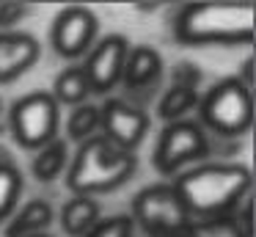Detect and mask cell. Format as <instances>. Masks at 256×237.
Returning <instances> with one entry per match:
<instances>
[{
	"label": "cell",
	"mask_w": 256,
	"mask_h": 237,
	"mask_svg": "<svg viewBox=\"0 0 256 237\" xmlns=\"http://www.w3.org/2000/svg\"><path fill=\"white\" fill-rule=\"evenodd\" d=\"M256 31L254 3H196L176 17V33L184 44H250Z\"/></svg>",
	"instance_id": "obj_1"
},
{
	"label": "cell",
	"mask_w": 256,
	"mask_h": 237,
	"mask_svg": "<svg viewBox=\"0 0 256 237\" xmlns=\"http://www.w3.org/2000/svg\"><path fill=\"white\" fill-rule=\"evenodd\" d=\"M50 94L56 102L72 105V108L74 105H83V99L91 94V86H88V77H86L83 66H69V69H64L56 77Z\"/></svg>",
	"instance_id": "obj_15"
},
{
	"label": "cell",
	"mask_w": 256,
	"mask_h": 237,
	"mask_svg": "<svg viewBox=\"0 0 256 237\" xmlns=\"http://www.w3.org/2000/svg\"><path fill=\"white\" fill-rule=\"evenodd\" d=\"M100 220V204L88 196H74L61 209V226L69 237H86Z\"/></svg>",
	"instance_id": "obj_13"
},
{
	"label": "cell",
	"mask_w": 256,
	"mask_h": 237,
	"mask_svg": "<svg viewBox=\"0 0 256 237\" xmlns=\"http://www.w3.org/2000/svg\"><path fill=\"white\" fill-rule=\"evenodd\" d=\"M8 127L20 146L42 149L58 138V102L50 91H30L12 105Z\"/></svg>",
	"instance_id": "obj_5"
},
{
	"label": "cell",
	"mask_w": 256,
	"mask_h": 237,
	"mask_svg": "<svg viewBox=\"0 0 256 237\" xmlns=\"http://www.w3.org/2000/svg\"><path fill=\"white\" fill-rule=\"evenodd\" d=\"M100 127V108L94 105H74L72 113H69V121H66V132L72 141H88L94 138V130Z\"/></svg>",
	"instance_id": "obj_19"
},
{
	"label": "cell",
	"mask_w": 256,
	"mask_h": 237,
	"mask_svg": "<svg viewBox=\"0 0 256 237\" xmlns=\"http://www.w3.org/2000/svg\"><path fill=\"white\" fill-rule=\"evenodd\" d=\"M20 193H22V174L14 165L0 163V223L12 215Z\"/></svg>",
	"instance_id": "obj_20"
},
{
	"label": "cell",
	"mask_w": 256,
	"mask_h": 237,
	"mask_svg": "<svg viewBox=\"0 0 256 237\" xmlns=\"http://www.w3.org/2000/svg\"><path fill=\"white\" fill-rule=\"evenodd\" d=\"M184 237H250V234L240 218L215 215V218H204V220H190L188 229H184Z\"/></svg>",
	"instance_id": "obj_16"
},
{
	"label": "cell",
	"mask_w": 256,
	"mask_h": 237,
	"mask_svg": "<svg viewBox=\"0 0 256 237\" xmlns=\"http://www.w3.org/2000/svg\"><path fill=\"white\" fill-rule=\"evenodd\" d=\"M96 36V17L86 6H66L64 11H58L52 20V47L64 58H78L91 47Z\"/></svg>",
	"instance_id": "obj_8"
},
{
	"label": "cell",
	"mask_w": 256,
	"mask_h": 237,
	"mask_svg": "<svg viewBox=\"0 0 256 237\" xmlns=\"http://www.w3.org/2000/svg\"><path fill=\"white\" fill-rule=\"evenodd\" d=\"M138 168V157L132 152L116 149L105 135H94L80 143L74 163L69 168V190L74 196L105 193L124 185Z\"/></svg>",
	"instance_id": "obj_3"
},
{
	"label": "cell",
	"mask_w": 256,
	"mask_h": 237,
	"mask_svg": "<svg viewBox=\"0 0 256 237\" xmlns=\"http://www.w3.org/2000/svg\"><path fill=\"white\" fill-rule=\"evenodd\" d=\"M196 105H198L196 88H190V86H174L171 91L162 94L160 105H157V113H160L162 119L171 124V121H182V116L190 113Z\"/></svg>",
	"instance_id": "obj_18"
},
{
	"label": "cell",
	"mask_w": 256,
	"mask_h": 237,
	"mask_svg": "<svg viewBox=\"0 0 256 237\" xmlns=\"http://www.w3.org/2000/svg\"><path fill=\"white\" fill-rule=\"evenodd\" d=\"M100 127L116 149L132 152L149 130V116L122 99H108L105 108L100 110Z\"/></svg>",
	"instance_id": "obj_9"
},
{
	"label": "cell",
	"mask_w": 256,
	"mask_h": 237,
	"mask_svg": "<svg viewBox=\"0 0 256 237\" xmlns=\"http://www.w3.org/2000/svg\"><path fill=\"white\" fill-rule=\"evenodd\" d=\"M174 190L190 218L193 215L215 218L250 190V171L237 163L198 165L179 176L174 182Z\"/></svg>",
	"instance_id": "obj_2"
},
{
	"label": "cell",
	"mask_w": 256,
	"mask_h": 237,
	"mask_svg": "<svg viewBox=\"0 0 256 237\" xmlns=\"http://www.w3.org/2000/svg\"><path fill=\"white\" fill-rule=\"evenodd\" d=\"M201 119L218 135H242L254 124V94L240 77H223L206 91L201 102Z\"/></svg>",
	"instance_id": "obj_4"
},
{
	"label": "cell",
	"mask_w": 256,
	"mask_h": 237,
	"mask_svg": "<svg viewBox=\"0 0 256 237\" xmlns=\"http://www.w3.org/2000/svg\"><path fill=\"white\" fill-rule=\"evenodd\" d=\"M50 223H52V207L44 198H34V201L25 204V207L20 209V215L12 220L8 237H34Z\"/></svg>",
	"instance_id": "obj_14"
},
{
	"label": "cell",
	"mask_w": 256,
	"mask_h": 237,
	"mask_svg": "<svg viewBox=\"0 0 256 237\" xmlns=\"http://www.w3.org/2000/svg\"><path fill=\"white\" fill-rule=\"evenodd\" d=\"M86 237H132V218H127V215H110L105 220H96L94 229Z\"/></svg>",
	"instance_id": "obj_21"
},
{
	"label": "cell",
	"mask_w": 256,
	"mask_h": 237,
	"mask_svg": "<svg viewBox=\"0 0 256 237\" xmlns=\"http://www.w3.org/2000/svg\"><path fill=\"white\" fill-rule=\"evenodd\" d=\"M130 42L118 33H110L102 42H96V47L91 50L88 61L83 64V72L88 77L91 91L105 94L122 80V69H124V58H127Z\"/></svg>",
	"instance_id": "obj_10"
},
{
	"label": "cell",
	"mask_w": 256,
	"mask_h": 237,
	"mask_svg": "<svg viewBox=\"0 0 256 237\" xmlns=\"http://www.w3.org/2000/svg\"><path fill=\"white\" fill-rule=\"evenodd\" d=\"M132 220H138L152 237L184 231L193 218L179 201L174 185H149L132 198Z\"/></svg>",
	"instance_id": "obj_6"
},
{
	"label": "cell",
	"mask_w": 256,
	"mask_h": 237,
	"mask_svg": "<svg viewBox=\"0 0 256 237\" xmlns=\"http://www.w3.org/2000/svg\"><path fill=\"white\" fill-rule=\"evenodd\" d=\"M152 237H184V231H174V234H152Z\"/></svg>",
	"instance_id": "obj_22"
},
{
	"label": "cell",
	"mask_w": 256,
	"mask_h": 237,
	"mask_svg": "<svg viewBox=\"0 0 256 237\" xmlns=\"http://www.w3.org/2000/svg\"><path fill=\"white\" fill-rule=\"evenodd\" d=\"M206 154V135L196 121H171L160 132L154 149V165L160 174H174L184 163Z\"/></svg>",
	"instance_id": "obj_7"
},
{
	"label": "cell",
	"mask_w": 256,
	"mask_h": 237,
	"mask_svg": "<svg viewBox=\"0 0 256 237\" xmlns=\"http://www.w3.org/2000/svg\"><path fill=\"white\" fill-rule=\"evenodd\" d=\"M64 165H66V143L61 138H56V141H50L47 146L39 149L30 171H34V176L39 182H52L64 171Z\"/></svg>",
	"instance_id": "obj_17"
},
{
	"label": "cell",
	"mask_w": 256,
	"mask_h": 237,
	"mask_svg": "<svg viewBox=\"0 0 256 237\" xmlns=\"http://www.w3.org/2000/svg\"><path fill=\"white\" fill-rule=\"evenodd\" d=\"M39 61V42L22 31L0 33V83H12Z\"/></svg>",
	"instance_id": "obj_11"
},
{
	"label": "cell",
	"mask_w": 256,
	"mask_h": 237,
	"mask_svg": "<svg viewBox=\"0 0 256 237\" xmlns=\"http://www.w3.org/2000/svg\"><path fill=\"white\" fill-rule=\"evenodd\" d=\"M34 237H47V234H34Z\"/></svg>",
	"instance_id": "obj_23"
},
{
	"label": "cell",
	"mask_w": 256,
	"mask_h": 237,
	"mask_svg": "<svg viewBox=\"0 0 256 237\" xmlns=\"http://www.w3.org/2000/svg\"><path fill=\"white\" fill-rule=\"evenodd\" d=\"M162 72V58L157 50L146 47H132L127 50V58H124V69H122V80L127 83L130 88H140V86H149L160 77Z\"/></svg>",
	"instance_id": "obj_12"
}]
</instances>
